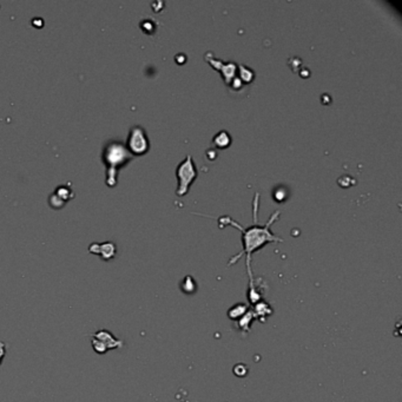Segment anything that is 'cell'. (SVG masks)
<instances>
[{"label":"cell","mask_w":402,"mask_h":402,"mask_svg":"<svg viewBox=\"0 0 402 402\" xmlns=\"http://www.w3.org/2000/svg\"><path fill=\"white\" fill-rule=\"evenodd\" d=\"M258 194L255 195V201H254V224L250 225L248 228H243L241 224H238L237 222L233 221L229 216H221L218 218L219 227L223 228L224 225H234L236 229H238L242 233V241H243V250L241 252H238L237 255L234 256V257L230 258L228 266H231V264L236 263L238 261V258L241 257L242 255L247 256L246 264H247V271L248 275H249V283L254 282L255 279L252 276L251 271V255L252 252H255L256 250H258L260 248H262L264 244L268 243V242H282L283 239L275 236L274 234L270 231L271 224L277 219V216H280V211H275L274 214L271 215L269 221L266 223L264 225H258L257 224V204H258Z\"/></svg>","instance_id":"6da1fadb"},{"label":"cell","mask_w":402,"mask_h":402,"mask_svg":"<svg viewBox=\"0 0 402 402\" xmlns=\"http://www.w3.org/2000/svg\"><path fill=\"white\" fill-rule=\"evenodd\" d=\"M134 156L120 140H110L103 150V163L106 167V185L112 188L117 184L119 168L130 162Z\"/></svg>","instance_id":"7a4b0ae2"},{"label":"cell","mask_w":402,"mask_h":402,"mask_svg":"<svg viewBox=\"0 0 402 402\" xmlns=\"http://www.w3.org/2000/svg\"><path fill=\"white\" fill-rule=\"evenodd\" d=\"M176 176L178 178V188L176 190V194L178 196H184L188 192L190 184L197 177L196 165L192 161L191 156H186V158L178 164L176 169Z\"/></svg>","instance_id":"3957f363"},{"label":"cell","mask_w":402,"mask_h":402,"mask_svg":"<svg viewBox=\"0 0 402 402\" xmlns=\"http://www.w3.org/2000/svg\"><path fill=\"white\" fill-rule=\"evenodd\" d=\"M125 147L132 156H140L147 153L150 148V143H149L148 134L144 128H142L140 125L132 126L129 131Z\"/></svg>","instance_id":"277c9868"},{"label":"cell","mask_w":402,"mask_h":402,"mask_svg":"<svg viewBox=\"0 0 402 402\" xmlns=\"http://www.w3.org/2000/svg\"><path fill=\"white\" fill-rule=\"evenodd\" d=\"M205 58H206V60H208V62L213 65V67L217 68L218 71H221V73L223 74V77H224V81L225 83H227V85H230L234 79L236 78V71H237L238 66L233 62L224 63L223 60L216 59L214 56L209 57L208 54H205Z\"/></svg>","instance_id":"5b68a950"},{"label":"cell","mask_w":402,"mask_h":402,"mask_svg":"<svg viewBox=\"0 0 402 402\" xmlns=\"http://www.w3.org/2000/svg\"><path fill=\"white\" fill-rule=\"evenodd\" d=\"M89 252L100 256L104 261H110L116 255V244L112 242H104L101 244L92 243L89 247Z\"/></svg>","instance_id":"8992f818"},{"label":"cell","mask_w":402,"mask_h":402,"mask_svg":"<svg viewBox=\"0 0 402 402\" xmlns=\"http://www.w3.org/2000/svg\"><path fill=\"white\" fill-rule=\"evenodd\" d=\"M91 336H93L95 338H97V340L101 341V342L104 343L107 347V349L109 351H112V349H118V348H122L124 346V342L122 340H118V338L115 337V335L112 334V333H110L109 330H99V332L95 333V334H92Z\"/></svg>","instance_id":"52a82bcc"},{"label":"cell","mask_w":402,"mask_h":402,"mask_svg":"<svg viewBox=\"0 0 402 402\" xmlns=\"http://www.w3.org/2000/svg\"><path fill=\"white\" fill-rule=\"evenodd\" d=\"M254 310H252V314H254L255 318H268L269 315H271L272 310L270 308V305L267 304L266 302H257V303L254 304Z\"/></svg>","instance_id":"ba28073f"},{"label":"cell","mask_w":402,"mask_h":402,"mask_svg":"<svg viewBox=\"0 0 402 402\" xmlns=\"http://www.w3.org/2000/svg\"><path fill=\"white\" fill-rule=\"evenodd\" d=\"M231 137L227 131L223 130L216 134L213 138V144L216 145L217 148H227L230 144Z\"/></svg>","instance_id":"9c48e42d"},{"label":"cell","mask_w":402,"mask_h":402,"mask_svg":"<svg viewBox=\"0 0 402 402\" xmlns=\"http://www.w3.org/2000/svg\"><path fill=\"white\" fill-rule=\"evenodd\" d=\"M255 318L254 314H252V310H248V312L242 316L239 320H237V326L238 328L243 332H249L250 326H251V322Z\"/></svg>","instance_id":"30bf717a"},{"label":"cell","mask_w":402,"mask_h":402,"mask_svg":"<svg viewBox=\"0 0 402 402\" xmlns=\"http://www.w3.org/2000/svg\"><path fill=\"white\" fill-rule=\"evenodd\" d=\"M248 312V305L247 304H236L234 305L233 308L228 312V316H229L230 320H234V321H237L239 318H242V316L244 315Z\"/></svg>","instance_id":"8fae6325"},{"label":"cell","mask_w":402,"mask_h":402,"mask_svg":"<svg viewBox=\"0 0 402 402\" xmlns=\"http://www.w3.org/2000/svg\"><path fill=\"white\" fill-rule=\"evenodd\" d=\"M54 194H56L60 200L64 201L65 203L67 202L68 200H71V198H73L74 196L72 190H71L70 188H66V186H59V188H57Z\"/></svg>","instance_id":"7c38bea8"},{"label":"cell","mask_w":402,"mask_h":402,"mask_svg":"<svg viewBox=\"0 0 402 402\" xmlns=\"http://www.w3.org/2000/svg\"><path fill=\"white\" fill-rule=\"evenodd\" d=\"M90 338H91V345H92L93 351H95L97 354L104 355L107 351H109V349H107V347L104 345L101 341H99V340H97V338L91 336V335H90Z\"/></svg>","instance_id":"4fadbf2b"},{"label":"cell","mask_w":402,"mask_h":402,"mask_svg":"<svg viewBox=\"0 0 402 402\" xmlns=\"http://www.w3.org/2000/svg\"><path fill=\"white\" fill-rule=\"evenodd\" d=\"M239 70H241V78H239L241 81L250 82L252 78H254V72H252V70L248 68L247 66L241 65L239 66Z\"/></svg>","instance_id":"5bb4252c"},{"label":"cell","mask_w":402,"mask_h":402,"mask_svg":"<svg viewBox=\"0 0 402 402\" xmlns=\"http://www.w3.org/2000/svg\"><path fill=\"white\" fill-rule=\"evenodd\" d=\"M49 202H50V205H51L53 209H62L63 206L65 205L64 201L60 200L56 194H52L51 196H50Z\"/></svg>","instance_id":"9a60e30c"},{"label":"cell","mask_w":402,"mask_h":402,"mask_svg":"<svg viewBox=\"0 0 402 402\" xmlns=\"http://www.w3.org/2000/svg\"><path fill=\"white\" fill-rule=\"evenodd\" d=\"M182 288H183V290L185 291V293H188V289H190L189 293H192V291L195 290V288H196V283L194 282V280H192L191 277L188 276L184 279V285Z\"/></svg>","instance_id":"2e32d148"},{"label":"cell","mask_w":402,"mask_h":402,"mask_svg":"<svg viewBox=\"0 0 402 402\" xmlns=\"http://www.w3.org/2000/svg\"><path fill=\"white\" fill-rule=\"evenodd\" d=\"M5 355H6V343L4 341H0V365L2 363Z\"/></svg>","instance_id":"e0dca14e"}]
</instances>
